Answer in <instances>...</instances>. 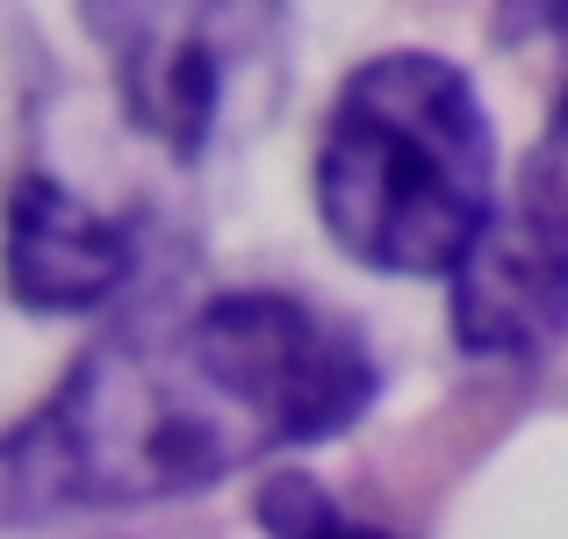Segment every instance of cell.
<instances>
[{"mask_svg":"<svg viewBox=\"0 0 568 539\" xmlns=\"http://www.w3.org/2000/svg\"><path fill=\"white\" fill-rule=\"evenodd\" d=\"M367 403L375 359L353 324L274 288L209 295L173 332L94 346L0 439V518L187 497L361 425Z\"/></svg>","mask_w":568,"mask_h":539,"instance_id":"6da1fadb","label":"cell"},{"mask_svg":"<svg viewBox=\"0 0 568 539\" xmlns=\"http://www.w3.org/2000/svg\"><path fill=\"white\" fill-rule=\"evenodd\" d=\"M274 0H80L94 43L115 65L130 123L166 152L194 159L231 94V72L252 51V22Z\"/></svg>","mask_w":568,"mask_h":539,"instance_id":"3957f363","label":"cell"},{"mask_svg":"<svg viewBox=\"0 0 568 539\" xmlns=\"http://www.w3.org/2000/svg\"><path fill=\"white\" fill-rule=\"evenodd\" d=\"M0 281L22 309H94L130 281V231L87 209L65 180L22 173L0 202Z\"/></svg>","mask_w":568,"mask_h":539,"instance_id":"277c9868","label":"cell"},{"mask_svg":"<svg viewBox=\"0 0 568 539\" xmlns=\"http://www.w3.org/2000/svg\"><path fill=\"white\" fill-rule=\"evenodd\" d=\"M324 231L375 274H446L497 223V138L454 58H367L317 144Z\"/></svg>","mask_w":568,"mask_h":539,"instance_id":"7a4b0ae2","label":"cell"},{"mask_svg":"<svg viewBox=\"0 0 568 539\" xmlns=\"http://www.w3.org/2000/svg\"><path fill=\"white\" fill-rule=\"evenodd\" d=\"M518 202L568 237V65H561L555 115H547V138H540V152H532V166H526V194H518Z\"/></svg>","mask_w":568,"mask_h":539,"instance_id":"52a82bcc","label":"cell"},{"mask_svg":"<svg viewBox=\"0 0 568 539\" xmlns=\"http://www.w3.org/2000/svg\"><path fill=\"white\" fill-rule=\"evenodd\" d=\"M260 526H266V539H388L375 526L338 518L332 497H324L310 475H274V482L260 489Z\"/></svg>","mask_w":568,"mask_h":539,"instance_id":"8992f818","label":"cell"},{"mask_svg":"<svg viewBox=\"0 0 568 539\" xmlns=\"http://www.w3.org/2000/svg\"><path fill=\"white\" fill-rule=\"evenodd\" d=\"M568 332V237L526 202L454 274V338L483 359H540Z\"/></svg>","mask_w":568,"mask_h":539,"instance_id":"5b68a950","label":"cell"}]
</instances>
